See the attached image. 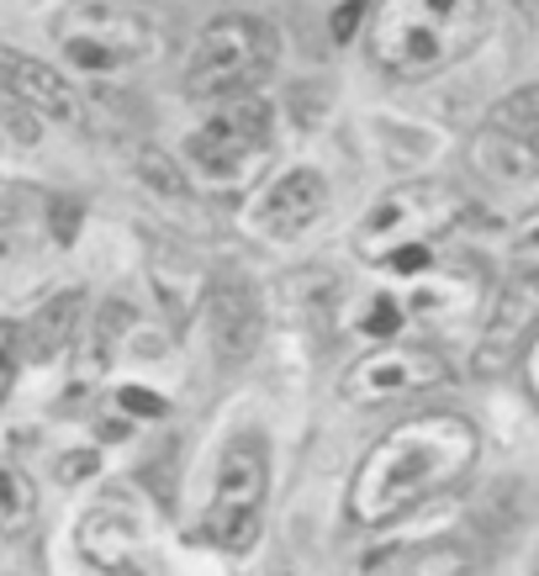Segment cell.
<instances>
[{
  "label": "cell",
  "mask_w": 539,
  "mask_h": 576,
  "mask_svg": "<svg viewBox=\"0 0 539 576\" xmlns=\"http://www.w3.org/2000/svg\"><path fill=\"white\" fill-rule=\"evenodd\" d=\"M482 455V434L465 412H413L375 439L355 482H349V519L360 529H386L428 497L450 492L471 476Z\"/></svg>",
  "instance_id": "cell-1"
},
{
  "label": "cell",
  "mask_w": 539,
  "mask_h": 576,
  "mask_svg": "<svg viewBox=\"0 0 539 576\" xmlns=\"http://www.w3.org/2000/svg\"><path fill=\"white\" fill-rule=\"evenodd\" d=\"M487 33V0H381L371 16V64L392 80H428L460 64Z\"/></svg>",
  "instance_id": "cell-2"
},
{
  "label": "cell",
  "mask_w": 539,
  "mask_h": 576,
  "mask_svg": "<svg viewBox=\"0 0 539 576\" xmlns=\"http://www.w3.org/2000/svg\"><path fill=\"white\" fill-rule=\"evenodd\" d=\"M465 212V196H460L450 180H408V185H392L381 202L360 217L355 228V254L365 265H381V270H397V276H413V270H428V248L439 244Z\"/></svg>",
  "instance_id": "cell-3"
},
{
  "label": "cell",
  "mask_w": 539,
  "mask_h": 576,
  "mask_svg": "<svg viewBox=\"0 0 539 576\" xmlns=\"http://www.w3.org/2000/svg\"><path fill=\"white\" fill-rule=\"evenodd\" d=\"M270 149H275V112L259 90L222 95L207 123L185 138L191 175L211 191H244L254 175L270 165Z\"/></svg>",
  "instance_id": "cell-4"
},
{
  "label": "cell",
  "mask_w": 539,
  "mask_h": 576,
  "mask_svg": "<svg viewBox=\"0 0 539 576\" xmlns=\"http://www.w3.org/2000/svg\"><path fill=\"white\" fill-rule=\"evenodd\" d=\"M281 59V38L270 22L259 16H217L202 27V38L191 42L185 69H180V90L196 101H222V95H249L259 80L275 69Z\"/></svg>",
  "instance_id": "cell-5"
},
{
  "label": "cell",
  "mask_w": 539,
  "mask_h": 576,
  "mask_svg": "<svg viewBox=\"0 0 539 576\" xmlns=\"http://www.w3.org/2000/svg\"><path fill=\"white\" fill-rule=\"evenodd\" d=\"M53 42L80 64V69H132V64H149L159 48H165V33L159 22H149L138 5H123V0H75L53 16Z\"/></svg>",
  "instance_id": "cell-6"
},
{
  "label": "cell",
  "mask_w": 539,
  "mask_h": 576,
  "mask_svg": "<svg viewBox=\"0 0 539 576\" xmlns=\"http://www.w3.org/2000/svg\"><path fill=\"white\" fill-rule=\"evenodd\" d=\"M265 497H270V450L259 434H239L217 460V487L202 519V539L228 555H244L265 524Z\"/></svg>",
  "instance_id": "cell-7"
},
{
  "label": "cell",
  "mask_w": 539,
  "mask_h": 576,
  "mask_svg": "<svg viewBox=\"0 0 539 576\" xmlns=\"http://www.w3.org/2000/svg\"><path fill=\"white\" fill-rule=\"evenodd\" d=\"M455 366L439 344H423V338H386L371 344L338 381V397L349 408H392V402H408L423 397L434 386H450Z\"/></svg>",
  "instance_id": "cell-8"
},
{
  "label": "cell",
  "mask_w": 539,
  "mask_h": 576,
  "mask_svg": "<svg viewBox=\"0 0 539 576\" xmlns=\"http://www.w3.org/2000/svg\"><path fill=\"white\" fill-rule=\"evenodd\" d=\"M539 329V281L535 270H513L508 281L498 286V302L487 312V329L471 349V371L482 381H498L513 366L529 360V344H535Z\"/></svg>",
  "instance_id": "cell-9"
},
{
  "label": "cell",
  "mask_w": 539,
  "mask_h": 576,
  "mask_svg": "<svg viewBox=\"0 0 539 576\" xmlns=\"http://www.w3.org/2000/svg\"><path fill=\"white\" fill-rule=\"evenodd\" d=\"M80 555L106 576H154L143 566V513L132 492H106L80 519Z\"/></svg>",
  "instance_id": "cell-10"
},
{
  "label": "cell",
  "mask_w": 539,
  "mask_h": 576,
  "mask_svg": "<svg viewBox=\"0 0 539 576\" xmlns=\"http://www.w3.org/2000/svg\"><path fill=\"white\" fill-rule=\"evenodd\" d=\"M207 333H211V349L222 366H244L254 349H259V333H265V307L254 296L249 281L239 276H222L207 286Z\"/></svg>",
  "instance_id": "cell-11"
},
{
  "label": "cell",
  "mask_w": 539,
  "mask_h": 576,
  "mask_svg": "<svg viewBox=\"0 0 539 576\" xmlns=\"http://www.w3.org/2000/svg\"><path fill=\"white\" fill-rule=\"evenodd\" d=\"M0 95L27 106L33 117H53V123H75L80 117V95L53 64H42L33 53L0 48Z\"/></svg>",
  "instance_id": "cell-12"
},
{
  "label": "cell",
  "mask_w": 539,
  "mask_h": 576,
  "mask_svg": "<svg viewBox=\"0 0 539 576\" xmlns=\"http://www.w3.org/2000/svg\"><path fill=\"white\" fill-rule=\"evenodd\" d=\"M323 212H329V180L318 169H286L259 202V233L286 244V239H301Z\"/></svg>",
  "instance_id": "cell-13"
},
{
  "label": "cell",
  "mask_w": 539,
  "mask_h": 576,
  "mask_svg": "<svg viewBox=\"0 0 539 576\" xmlns=\"http://www.w3.org/2000/svg\"><path fill=\"white\" fill-rule=\"evenodd\" d=\"M80 338V291H53L38 312L16 329V355L22 366H48Z\"/></svg>",
  "instance_id": "cell-14"
},
{
  "label": "cell",
  "mask_w": 539,
  "mask_h": 576,
  "mask_svg": "<svg viewBox=\"0 0 539 576\" xmlns=\"http://www.w3.org/2000/svg\"><path fill=\"white\" fill-rule=\"evenodd\" d=\"M465 159L482 180H498L508 191H529L539 175V143H524V138H508L498 127H476L471 143H465Z\"/></svg>",
  "instance_id": "cell-15"
},
{
  "label": "cell",
  "mask_w": 539,
  "mask_h": 576,
  "mask_svg": "<svg viewBox=\"0 0 539 576\" xmlns=\"http://www.w3.org/2000/svg\"><path fill=\"white\" fill-rule=\"evenodd\" d=\"M127 318H132V307H127L123 296H112V302H101V312H95V323L85 329V338H75L80 386H95L101 375L112 371V360H117V333L127 329Z\"/></svg>",
  "instance_id": "cell-16"
},
{
  "label": "cell",
  "mask_w": 539,
  "mask_h": 576,
  "mask_svg": "<svg viewBox=\"0 0 539 576\" xmlns=\"http://www.w3.org/2000/svg\"><path fill=\"white\" fill-rule=\"evenodd\" d=\"M38 524V487L27 482L22 465L0 455V539H22Z\"/></svg>",
  "instance_id": "cell-17"
},
{
  "label": "cell",
  "mask_w": 539,
  "mask_h": 576,
  "mask_svg": "<svg viewBox=\"0 0 539 576\" xmlns=\"http://www.w3.org/2000/svg\"><path fill=\"white\" fill-rule=\"evenodd\" d=\"M482 566H487L482 545H471V539H434V545H423L413 555L408 576H482Z\"/></svg>",
  "instance_id": "cell-18"
},
{
  "label": "cell",
  "mask_w": 539,
  "mask_h": 576,
  "mask_svg": "<svg viewBox=\"0 0 539 576\" xmlns=\"http://www.w3.org/2000/svg\"><path fill=\"white\" fill-rule=\"evenodd\" d=\"M487 127H498L508 138H524V143H539V90L535 85H518L513 95H502L492 106Z\"/></svg>",
  "instance_id": "cell-19"
},
{
  "label": "cell",
  "mask_w": 539,
  "mask_h": 576,
  "mask_svg": "<svg viewBox=\"0 0 539 576\" xmlns=\"http://www.w3.org/2000/svg\"><path fill=\"white\" fill-rule=\"evenodd\" d=\"M132 169H138V180H143L149 191H159V196H185V191H191V180L169 165L159 149H132Z\"/></svg>",
  "instance_id": "cell-20"
},
{
  "label": "cell",
  "mask_w": 539,
  "mask_h": 576,
  "mask_svg": "<svg viewBox=\"0 0 539 576\" xmlns=\"http://www.w3.org/2000/svg\"><path fill=\"white\" fill-rule=\"evenodd\" d=\"M365 16H371V0H344V5L329 16V38L333 42H355L360 38V27H365Z\"/></svg>",
  "instance_id": "cell-21"
},
{
  "label": "cell",
  "mask_w": 539,
  "mask_h": 576,
  "mask_svg": "<svg viewBox=\"0 0 539 576\" xmlns=\"http://www.w3.org/2000/svg\"><path fill=\"white\" fill-rule=\"evenodd\" d=\"M402 318H408V312H402V307H397L392 296H375V302H371V312H365V333L386 344V338H397V329H402Z\"/></svg>",
  "instance_id": "cell-22"
},
{
  "label": "cell",
  "mask_w": 539,
  "mask_h": 576,
  "mask_svg": "<svg viewBox=\"0 0 539 576\" xmlns=\"http://www.w3.org/2000/svg\"><path fill=\"white\" fill-rule=\"evenodd\" d=\"M117 408H123L127 418H165L169 402L159 397V392H143V386H123V392H117Z\"/></svg>",
  "instance_id": "cell-23"
},
{
  "label": "cell",
  "mask_w": 539,
  "mask_h": 576,
  "mask_svg": "<svg viewBox=\"0 0 539 576\" xmlns=\"http://www.w3.org/2000/svg\"><path fill=\"white\" fill-rule=\"evenodd\" d=\"M0 117H5V127H11L16 143H38L42 138V117H33L27 106H16V101H5V95H0Z\"/></svg>",
  "instance_id": "cell-24"
},
{
  "label": "cell",
  "mask_w": 539,
  "mask_h": 576,
  "mask_svg": "<svg viewBox=\"0 0 539 576\" xmlns=\"http://www.w3.org/2000/svg\"><path fill=\"white\" fill-rule=\"evenodd\" d=\"M16 371H22V355H16V323L0 318V402H5V392H11Z\"/></svg>",
  "instance_id": "cell-25"
},
{
  "label": "cell",
  "mask_w": 539,
  "mask_h": 576,
  "mask_svg": "<svg viewBox=\"0 0 539 576\" xmlns=\"http://www.w3.org/2000/svg\"><path fill=\"white\" fill-rule=\"evenodd\" d=\"M48 222H53V239H59V244H75V239H80V206L75 202H53Z\"/></svg>",
  "instance_id": "cell-26"
},
{
  "label": "cell",
  "mask_w": 539,
  "mask_h": 576,
  "mask_svg": "<svg viewBox=\"0 0 539 576\" xmlns=\"http://www.w3.org/2000/svg\"><path fill=\"white\" fill-rule=\"evenodd\" d=\"M59 476H64V482H85V476H95V450L64 455V460H59Z\"/></svg>",
  "instance_id": "cell-27"
},
{
  "label": "cell",
  "mask_w": 539,
  "mask_h": 576,
  "mask_svg": "<svg viewBox=\"0 0 539 576\" xmlns=\"http://www.w3.org/2000/svg\"><path fill=\"white\" fill-rule=\"evenodd\" d=\"M275 576H291V572H275Z\"/></svg>",
  "instance_id": "cell-28"
},
{
  "label": "cell",
  "mask_w": 539,
  "mask_h": 576,
  "mask_svg": "<svg viewBox=\"0 0 539 576\" xmlns=\"http://www.w3.org/2000/svg\"><path fill=\"white\" fill-rule=\"evenodd\" d=\"M123 5H127V0H123Z\"/></svg>",
  "instance_id": "cell-29"
}]
</instances>
